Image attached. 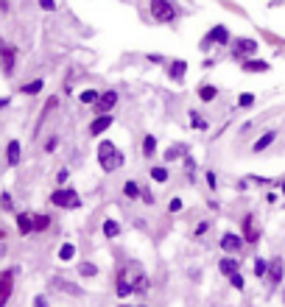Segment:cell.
Segmentation results:
<instances>
[{"mask_svg": "<svg viewBox=\"0 0 285 307\" xmlns=\"http://www.w3.org/2000/svg\"><path fill=\"white\" fill-rule=\"evenodd\" d=\"M121 193H123V198H129V201H137L140 198V182L137 179H126L123 187H121Z\"/></svg>", "mask_w": 285, "mask_h": 307, "instance_id": "83f0119b", "label": "cell"}, {"mask_svg": "<svg viewBox=\"0 0 285 307\" xmlns=\"http://www.w3.org/2000/svg\"><path fill=\"white\" fill-rule=\"evenodd\" d=\"M157 148H159V143H157L154 134H146V137L140 140V154H142V159H148V162L157 157Z\"/></svg>", "mask_w": 285, "mask_h": 307, "instance_id": "7402d4cb", "label": "cell"}, {"mask_svg": "<svg viewBox=\"0 0 285 307\" xmlns=\"http://www.w3.org/2000/svg\"><path fill=\"white\" fill-rule=\"evenodd\" d=\"M148 14H151L154 22L168 25V22L179 20V6H176L174 0H151V3H148Z\"/></svg>", "mask_w": 285, "mask_h": 307, "instance_id": "7a4b0ae2", "label": "cell"}, {"mask_svg": "<svg viewBox=\"0 0 285 307\" xmlns=\"http://www.w3.org/2000/svg\"><path fill=\"white\" fill-rule=\"evenodd\" d=\"M241 238L246 240V246H252V249L263 240V229L257 226V215H254V212H246V215H243V221H241Z\"/></svg>", "mask_w": 285, "mask_h": 307, "instance_id": "277c9868", "label": "cell"}, {"mask_svg": "<svg viewBox=\"0 0 285 307\" xmlns=\"http://www.w3.org/2000/svg\"><path fill=\"white\" fill-rule=\"evenodd\" d=\"M218 249L224 251V254H243V249H246V240L241 238V232H232V229H227V232L221 235V240H218Z\"/></svg>", "mask_w": 285, "mask_h": 307, "instance_id": "8992f818", "label": "cell"}, {"mask_svg": "<svg viewBox=\"0 0 285 307\" xmlns=\"http://www.w3.org/2000/svg\"><path fill=\"white\" fill-rule=\"evenodd\" d=\"M117 101H121V95H117V90H104L98 95V101H95V115H112V109L117 106Z\"/></svg>", "mask_w": 285, "mask_h": 307, "instance_id": "9c48e42d", "label": "cell"}, {"mask_svg": "<svg viewBox=\"0 0 285 307\" xmlns=\"http://www.w3.org/2000/svg\"><path fill=\"white\" fill-rule=\"evenodd\" d=\"M187 154H190V151H187L185 143H176V145H171V148L162 154V162H176V159H185Z\"/></svg>", "mask_w": 285, "mask_h": 307, "instance_id": "484cf974", "label": "cell"}, {"mask_svg": "<svg viewBox=\"0 0 285 307\" xmlns=\"http://www.w3.org/2000/svg\"><path fill=\"white\" fill-rule=\"evenodd\" d=\"M101 232H104L106 240H115V238H121V235H123V226H121V221H115V218H104Z\"/></svg>", "mask_w": 285, "mask_h": 307, "instance_id": "cb8c5ba5", "label": "cell"}, {"mask_svg": "<svg viewBox=\"0 0 285 307\" xmlns=\"http://www.w3.org/2000/svg\"><path fill=\"white\" fill-rule=\"evenodd\" d=\"M182 210H185V201H182L179 196H174L168 201V212H171V215H176V212H182Z\"/></svg>", "mask_w": 285, "mask_h": 307, "instance_id": "ab89813d", "label": "cell"}, {"mask_svg": "<svg viewBox=\"0 0 285 307\" xmlns=\"http://www.w3.org/2000/svg\"><path fill=\"white\" fill-rule=\"evenodd\" d=\"M246 182H254V185H260V187L274 185V179H271V176H257V173H249V176H246Z\"/></svg>", "mask_w": 285, "mask_h": 307, "instance_id": "74e56055", "label": "cell"}, {"mask_svg": "<svg viewBox=\"0 0 285 307\" xmlns=\"http://www.w3.org/2000/svg\"><path fill=\"white\" fill-rule=\"evenodd\" d=\"M51 215L48 212H34V232H48L51 229Z\"/></svg>", "mask_w": 285, "mask_h": 307, "instance_id": "1f68e13d", "label": "cell"}, {"mask_svg": "<svg viewBox=\"0 0 285 307\" xmlns=\"http://www.w3.org/2000/svg\"><path fill=\"white\" fill-rule=\"evenodd\" d=\"M165 73H168L171 81L179 84V81L185 79V73H187V62H185V59H171V62L165 64Z\"/></svg>", "mask_w": 285, "mask_h": 307, "instance_id": "d6986e66", "label": "cell"}, {"mask_svg": "<svg viewBox=\"0 0 285 307\" xmlns=\"http://www.w3.org/2000/svg\"><path fill=\"white\" fill-rule=\"evenodd\" d=\"M148 62H151V64H165V56H159V53H148Z\"/></svg>", "mask_w": 285, "mask_h": 307, "instance_id": "7dc6e473", "label": "cell"}, {"mask_svg": "<svg viewBox=\"0 0 285 307\" xmlns=\"http://www.w3.org/2000/svg\"><path fill=\"white\" fill-rule=\"evenodd\" d=\"M277 187H280V190H282V196H285V176L280 179V185H277Z\"/></svg>", "mask_w": 285, "mask_h": 307, "instance_id": "816d5d0a", "label": "cell"}, {"mask_svg": "<svg viewBox=\"0 0 285 307\" xmlns=\"http://www.w3.org/2000/svg\"><path fill=\"white\" fill-rule=\"evenodd\" d=\"M148 176H151L157 185H165V182L171 179V170L165 168V165H148Z\"/></svg>", "mask_w": 285, "mask_h": 307, "instance_id": "f1b7e54d", "label": "cell"}, {"mask_svg": "<svg viewBox=\"0 0 285 307\" xmlns=\"http://www.w3.org/2000/svg\"><path fill=\"white\" fill-rule=\"evenodd\" d=\"M95 159H98V168L104 173H115L126 165V154L117 148L112 140H101L98 143V151H95Z\"/></svg>", "mask_w": 285, "mask_h": 307, "instance_id": "6da1fadb", "label": "cell"}, {"mask_svg": "<svg viewBox=\"0 0 285 307\" xmlns=\"http://www.w3.org/2000/svg\"><path fill=\"white\" fill-rule=\"evenodd\" d=\"M112 126H115V115H95L90 120V126H87V134L90 137H104Z\"/></svg>", "mask_w": 285, "mask_h": 307, "instance_id": "8fae6325", "label": "cell"}, {"mask_svg": "<svg viewBox=\"0 0 285 307\" xmlns=\"http://www.w3.org/2000/svg\"><path fill=\"white\" fill-rule=\"evenodd\" d=\"M140 201H142V204H148V207H151L154 201H157V198H154V193H151V187L140 185Z\"/></svg>", "mask_w": 285, "mask_h": 307, "instance_id": "f35d334b", "label": "cell"}, {"mask_svg": "<svg viewBox=\"0 0 285 307\" xmlns=\"http://www.w3.org/2000/svg\"><path fill=\"white\" fill-rule=\"evenodd\" d=\"M42 90H45V81L42 79H34V81H28V84L20 87V95H39Z\"/></svg>", "mask_w": 285, "mask_h": 307, "instance_id": "4dcf8cb0", "label": "cell"}, {"mask_svg": "<svg viewBox=\"0 0 285 307\" xmlns=\"http://www.w3.org/2000/svg\"><path fill=\"white\" fill-rule=\"evenodd\" d=\"M67 179H70V170H67V168H62V170H59V173H56V185L62 187V185H64V182H67Z\"/></svg>", "mask_w": 285, "mask_h": 307, "instance_id": "f6af8a7d", "label": "cell"}, {"mask_svg": "<svg viewBox=\"0 0 285 307\" xmlns=\"http://www.w3.org/2000/svg\"><path fill=\"white\" fill-rule=\"evenodd\" d=\"M59 109V95H51L45 101V106H42V112H39V117H37V126H34V137H39V129L45 126V120L53 115V112Z\"/></svg>", "mask_w": 285, "mask_h": 307, "instance_id": "2e32d148", "label": "cell"}, {"mask_svg": "<svg viewBox=\"0 0 285 307\" xmlns=\"http://www.w3.org/2000/svg\"><path fill=\"white\" fill-rule=\"evenodd\" d=\"M34 307H48V296H34Z\"/></svg>", "mask_w": 285, "mask_h": 307, "instance_id": "c3c4849f", "label": "cell"}, {"mask_svg": "<svg viewBox=\"0 0 285 307\" xmlns=\"http://www.w3.org/2000/svg\"><path fill=\"white\" fill-rule=\"evenodd\" d=\"M20 157H22L20 140H9V145H6V165H9V168H17V165H20Z\"/></svg>", "mask_w": 285, "mask_h": 307, "instance_id": "44dd1931", "label": "cell"}, {"mask_svg": "<svg viewBox=\"0 0 285 307\" xmlns=\"http://www.w3.org/2000/svg\"><path fill=\"white\" fill-rule=\"evenodd\" d=\"M117 307H132V304H126V302H121V304H117Z\"/></svg>", "mask_w": 285, "mask_h": 307, "instance_id": "db71d44e", "label": "cell"}, {"mask_svg": "<svg viewBox=\"0 0 285 307\" xmlns=\"http://www.w3.org/2000/svg\"><path fill=\"white\" fill-rule=\"evenodd\" d=\"M254 276H257V279H266V276H269V260L254 257Z\"/></svg>", "mask_w": 285, "mask_h": 307, "instance_id": "836d02e7", "label": "cell"}, {"mask_svg": "<svg viewBox=\"0 0 285 307\" xmlns=\"http://www.w3.org/2000/svg\"><path fill=\"white\" fill-rule=\"evenodd\" d=\"M51 204L59 207V210H79L81 207V196L76 187H59V190L51 193Z\"/></svg>", "mask_w": 285, "mask_h": 307, "instance_id": "3957f363", "label": "cell"}, {"mask_svg": "<svg viewBox=\"0 0 285 307\" xmlns=\"http://www.w3.org/2000/svg\"><path fill=\"white\" fill-rule=\"evenodd\" d=\"M196 95H199V101H201V104H212L218 95H221V90H218L216 84H201L199 90H196Z\"/></svg>", "mask_w": 285, "mask_h": 307, "instance_id": "d4e9b609", "label": "cell"}, {"mask_svg": "<svg viewBox=\"0 0 285 307\" xmlns=\"http://www.w3.org/2000/svg\"><path fill=\"white\" fill-rule=\"evenodd\" d=\"M0 11H3V14H9V0H0Z\"/></svg>", "mask_w": 285, "mask_h": 307, "instance_id": "681fc988", "label": "cell"}, {"mask_svg": "<svg viewBox=\"0 0 285 307\" xmlns=\"http://www.w3.org/2000/svg\"><path fill=\"white\" fill-rule=\"evenodd\" d=\"M257 104V95H254V92H241V95H238V106H241V109H249V106H254Z\"/></svg>", "mask_w": 285, "mask_h": 307, "instance_id": "e575fe53", "label": "cell"}, {"mask_svg": "<svg viewBox=\"0 0 285 307\" xmlns=\"http://www.w3.org/2000/svg\"><path fill=\"white\" fill-rule=\"evenodd\" d=\"M42 148H45V154H53V151H56V148H59V134H51V137L45 140Z\"/></svg>", "mask_w": 285, "mask_h": 307, "instance_id": "b9f144b4", "label": "cell"}, {"mask_svg": "<svg viewBox=\"0 0 285 307\" xmlns=\"http://www.w3.org/2000/svg\"><path fill=\"white\" fill-rule=\"evenodd\" d=\"M232 42V34H229L227 25H212L210 31L204 34V39H201V50H210L212 45H218V48H224V45Z\"/></svg>", "mask_w": 285, "mask_h": 307, "instance_id": "5b68a950", "label": "cell"}, {"mask_svg": "<svg viewBox=\"0 0 285 307\" xmlns=\"http://www.w3.org/2000/svg\"><path fill=\"white\" fill-rule=\"evenodd\" d=\"M280 137V129H269V132H263L257 140L252 143V154H263V151H269L271 145H274V140Z\"/></svg>", "mask_w": 285, "mask_h": 307, "instance_id": "9a60e30c", "label": "cell"}, {"mask_svg": "<svg viewBox=\"0 0 285 307\" xmlns=\"http://www.w3.org/2000/svg\"><path fill=\"white\" fill-rule=\"evenodd\" d=\"M98 95H101V90H92V87H87V90L79 92V104H81V106H95Z\"/></svg>", "mask_w": 285, "mask_h": 307, "instance_id": "d6a6232c", "label": "cell"}, {"mask_svg": "<svg viewBox=\"0 0 285 307\" xmlns=\"http://www.w3.org/2000/svg\"><path fill=\"white\" fill-rule=\"evenodd\" d=\"M76 257V246L73 243H62V249H59V260L62 263H67V260Z\"/></svg>", "mask_w": 285, "mask_h": 307, "instance_id": "d590c367", "label": "cell"}, {"mask_svg": "<svg viewBox=\"0 0 285 307\" xmlns=\"http://www.w3.org/2000/svg\"><path fill=\"white\" fill-rule=\"evenodd\" d=\"M0 207H3L6 212H11V210H14V201H11V193H3V196H0Z\"/></svg>", "mask_w": 285, "mask_h": 307, "instance_id": "ee69618b", "label": "cell"}, {"mask_svg": "<svg viewBox=\"0 0 285 307\" xmlns=\"http://www.w3.org/2000/svg\"><path fill=\"white\" fill-rule=\"evenodd\" d=\"M51 285L56 288V291H62V293H67V296H73V299H81V296H84V288H81L79 282H73V279H64V276H53Z\"/></svg>", "mask_w": 285, "mask_h": 307, "instance_id": "4fadbf2b", "label": "cell"}, {"mask_svg": "<svg viewBox=\"0 0 285 307\" xmlns=\"http://www.w3.org/2000/svg\"><path fill=\"white\" fill-rule=\"evenodd\" d=\"M115 293H117V299L134 296V293H132V279H129V268H126V265H121V268L115 271Z\"/></svg>", "mask_w": 285, "mask_h": 307, "instance_id": "7c38bea8", "label": "cell"}, {"mask_svg": "<svg viewBox=\"0 0 285 307\" xmlns=\"http://www.w3.org/2000/svg\"><path fill=\"white\" fill-rule=\"evenodd\" d=\"M204 185H207V190H210V193L218 190V176H216V170H204Z\"/></svg>", "mask_w": 285, "mask_h": 307, "instance_id": "8d00e7d4", "label": "cell"}, {"mask_svg": "<svg viewBox=\"0 0 285 307\" xmlns=\"http://www.w3.org/2000/svg\"><path fill=\"white\" fill-rule=\"evenodd\" d=\"M229 285H232L235 291H243V288H246V279H243V274H232V276H229Z\"/></svg>", "mask_w": 285, "mask_h": 307, "instance_id": "7bdbcfd3", "label": "cell"}, {"mask_svg": "<svg viewBox=\"0 0 285 307\" xmlns=\"http://www.w3.org/2000/svg\"><path fill=\"white\" fill-rule=\"evenodd\" d=\"M17 232L22 235V238H28V235L34 232V212H17Z\"/></svg>", "mask_w": 285, "mask_h": 307, "instance_id": "603a6c76", "label": "cell"}, {"mask_svg": "<svg viewBox=\"0 0 285 307\" xmlns=\"http://www.w3.org/2000/svg\"><path fill=\"white\" fill-rule=\"evenodd\" d=\"M9 106V98H0V109H6Z\"/></svg>", "mask_w": 285, "mask_h": 307, "instance_id": "f907efd6", "label": "cell"}, {"mask_svg": "<svg viewBox=\"0 0 285 307\" xmlns=\"http://www.w3.org/2000/svg\"><path fill=\"white\" fill-rule=\"evenodd\" d=\"M271 64L266 62V59H243L241 62V73H249V75H257V73H269Z\"/></svg>", "mask_w": 285, "mask_h": 307, "instance_id": "e0dca14e", "label": "cell"}, {"mask_svg": "<svg viewBox=\"0 0 285 307\" xmlns=\"http://www.w3.org/2000/svg\"><path fill=\"white\" fill-rule=\"evenodd\" d=\"M3 254H6V243L0 240V257H3Z\"/></svg>", "mask_w": 285, "mask_h": 307, "instance_id": "f5cc1de1", "label": "cell"}, {"mask_svg": "<svg viewBox=\"0 0 285 307\" xmlns=\"http://www.w3.org/2000/svg\"><path fill=\"white\" fill-rule=\"evenodd\" d=\"M266 282H269L271 291H277V288L285 282V260L280 254L269 260V276H266Z\"/></svg>", "mask_w": 285, "mask_h": 307, "instance_id": "ba28073f", "label": "cell"}, {"mask_svg": "<svg viewBox=\"0 0 285 307\" xmlns=\"http://www.w3.org/2000/svg\"><path fill=\"white\" fill-rule=\"evenodd\" d=\"M187 117H190V129H196V132H207V129H210V120H207V115H201V112L190 109Z\"/></svg>", "mask_w": 285, "mask_h": 307, "instance_id": "4316f807", "label": "cell"}, {"mask_svg": "<svg viewBox=\"0 0 285 307\" xmlns=\"http://www.w3.org/2000/svg\"><path fill=\"white\" fill-rule=\"evenodd\" d=\"M218 274H224L227 279L232 274H241V260L232 257V254H224L221 260H218Z\"/></svg>", "mask_w": 285, "mask_h": 307, "instance_id": "ffe728a7", "label": "cell"}, {"mask_svg": "<svg viewBox=\"0 0 285 307\" xmlns=\"http://www.w3.org/2000/svg\"><path fill=\"white\" fill-rule=\"evenodd\" d=\"M39 9L42 11H56V0H39Z\"/></svg>", "mask_w": 285, "mask_h": 307, "instance_id": "bcb514c9", "label": "cell"}, {"mask_svg": "<svg viewBox=\"0 0 285 307\" xmlns=\"http://www.w3.org/2000/svg\"><path fill=\"white\" fill-rule=\"evenodd\" d=\"M129 279H132V293L134 296H146L148 288H151V279H148V274L142 268H137V274H132Z\"/></svg>", "mask_w": 285, "mask_h": 307, "instance_id": "ac0fdd59", "label": "cell"}, {"mask_svg": "<svg viewBox=\"0 0 285 307\" xmlns=\"http://www.w3.org/2000/svg\"><path fill=\"white\" fill-rule=\"evenodd\" d=\"M232 59L235 62H243V59H252L254 53H257V39H252V37H235L232 42Z\"/></svg>", "mask_w": 285, "mask_h": 307, "instance_id": "52a82bcc", "label": "cell"}, {"mask_svg": "<svg viewBox=\"0 0 285 307\" xmlns=\"http://www.w3.org/2000/svg\"><path fill=\"white\" fill-rule=\"evenodd\" d=\"M210 229H212V223H210V221H199V223H196V229H193V235H196V238H204V235L210 232Z\"/></svg>", "mask_w": 285, "mask_h": 307, "instance_id": "60d3db41", "label": "cell"}, {"mask_svg": "<svg viewBox=\"0 0 285 307\" xmlns=\"http://www.w3.org/2000/svg\"><path fill=\"white\" fill-rule=\"evenodd\" d=\"M14 276H17V268L0 271V307L9 304L11 293H14Z\"/></svg>", "mask_w": 285, "mask_h": 307, "instance_id": "30bf717a", "label": "cell"}, {"mask_svg": "<svg viewBox=\"0 0 285 307\" xmlns=\"http://www.w3.org/2000/svg\"><path fill=\"white\" fill-rule=\"evenodd\" d=\"M14 64H17V48L0 42V70H3L6 75H11L14 73Z\"/></svg>", "mask_w": 285, "mask_h": 307, "instance_id": "5bb4252c", "label": "cell"}, {"mask_svg": "<svg viewBox=\"0 0 285 307\" xmlns=\"http://www.w3.org/2000/svg\"><path fill=\"white\" fill-rule=\"evenodd\" d=\"M137 307H148V304H137Z\"/></svg>", "mask_w": 285, "mask_h": 307, "instance_id": "11a10c76", "label": "cell"}, {"mask_svg": "<svg viewBox=\"0 0 285 307\" xmlns=\"http://www.w3.org/2000/svg\"><path fill=\"white\" fill-rule=\"evenodd\" d=\"M79 274L84 276V279H95V276L101 274V268L95 263H90V260H81V263H79Z\"/></svg>", "mask_w": 285, "mask_h": 307, "instance_id": "f546056e", "label": "cell"}]
</instances>
